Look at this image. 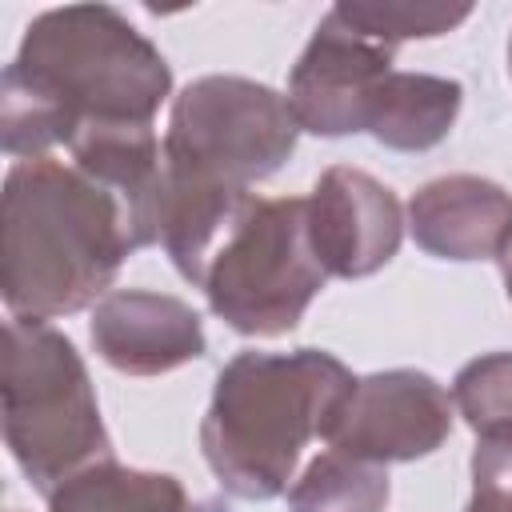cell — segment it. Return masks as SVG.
<instances>
[{
    "instance_id": "6da1fadb",
    "label": "cell",
    "mask_w": 512,
    "mask_h": 512,
    "mask_svg": "<svg viewBox=\"0 0 512 512\" xmlns=\"http://www.w3.org/2000/svg\"><path fill=\"white\" fill-rule=\"evenodd\" d=\"M172 96L164 52L112 4L40 12L4 68L0 136L12 160H40L88 128L152 124Z\"/></svg>"
},
{
    "instance_id": "7a4b0ae2",
    "label": "cell",
    "mask_w": 512,
    "mask_h": 512,
    "mask_svg": "<svg viewBox=\"0 0 512 512\" xmlns=\"http://www.w3.org/2000/svg\"><path fill=\"white\" fill-rule=\"evenodd\" d=\"M136 252L120 200L72 160H16L0 204V288L12 316L60 320L100 304Z\"/></svg>"
},
{
    "instance_id": "3957f363",
    "label": "cell",
    "mask_w": 512,
    "mask_h": 512,
    "mask_svg": "<svg viewBox=\"0 0 512 512\" xmlns=\"http://www.w3.org/2000/svg\"><path fill=\"white\" fill-rule=\"evenodd\" d=\"M356 376L324 348L236 352L200 420V452L224 492L272 500L296 480V464L348 400Z\"/></svg>"
},
{
    "instance_id": "277c9868",
    "label": "cell",
    "mask_w": 512,
    "mask_h": 512,
    "mask_svg": "<svg viewBox=\"0 0 512 512\" xmlns=\"http://www.w3.org/2000/svg\"><path fill=\"white\" fill-rule=\"evenodd\" d=\"M0 388L4 444L36 492L52 496L80 472L116 460L88 368L48 320H8Z\"/></svg>"
},
{
    "instance_id": "5b68a950",
    "label": "cell",
    "mask_w": 512,
    "mask_h": 512,
    "mask_svg": "<svg viewBox=\"0 0 512 512\" xmlns=\"http://www.w3.org/2000/svg\"><path fill=\"white\" fill-rule=\"evenodd\" d=\"M328 284L312 240L304 196H244L224 224L204 272L200 292L212 316L240 336H284Z\"/></svg>"
},
{
    "instance_id": "8992f818",
    "label": "cell",
    "mask_w": 512,
    "mask_h": 512,
    "mask_svg": "<svg viewBox=\"0 0 512 512\" xmlns=\"http://www.w3.org/2000/svg\"><path fill=\"white\" fill-rule=\"evenodd\" d=\"M288 96L248 76H200L180 88L164 132V176L180 188L244 196L296 152Z\"/></svg>"
},
{
    "instance_id": "52a82bcc",
    "label": "cell",
    "mask_w": 512,
    "mask_h": 512,
    "mask_svg": "<svg viewBox=\"0 0 512 512\" xmlns=\"http://www.w3.org/2000/svg\"><path fill=\"white\" fill-rule=\"evenodd\" d=\"M452 392L420 368L360 376L340 404L328 448L368 464H408L432 456L452 436Z\"/></svg>"
},
{
    "instance_id": "ba28073f",
    "label": "cell",
    "mask_w": 512,
    "mask_h": 512,
    "mask_svg": "<svg viewBox=\"0 0 512 512\" xmlns=\"http://www.w3.org/2000/svg\"><path fill=\"white\" fill-rule=\"evenodd\" d=\"M392 60L396 48L356 32L336 8H328L288 72V104L300 132L328 140L364 132L372 92L392 72Z\"/></svg>"
},
{
    "instance_id": "9c48e42d",
    "label": "cell",
    "mask_w": 512,
    "mask_h": 512,
    "mask_svg": "<svg viewBox=\"0 0 512 512\" xmlns=\"http://www.w3.org/2000/svg\"><path fill=\"white\" fill-rule=\"evenodd\" d=\"M308 200V240L328 276L364 280L380 272L404 240V212L388 184L364 168L320 172Z\"/></svg>"
},
{
    "instance_id": "30bf717a",
    "label": "cell",
    "mask_w": 512,
    "mask_h": 512,
    "mask_svg": "<svg viewBox=\"0 0 512 512\" xmlns=\"http://www.w3.org/2000/svg\"><path fill=\"white\" fill-rule=\"evenodd\" d=\"M96 356L124 376H164L204 356V324L192 304L168 292L116 288L88 320Z\"/></svg>"
},
{
    "instance_id": "8fae6325",
    "label": "cell",
    "mask_w": 512,
    "mask_h": 512,
    "mask_svg": "<svg viewBox=\"0 0 512 512\" xmlns=\"http://www.w3.org/2000/svg\"><path fill=\"white\" fill-rule=\"evenodd\" d=\"M408 232L436 260H504L512 252V192L472 172L436 176L412 192Z\"/></svg>"
},
{
    "instance_id": "7c38bea8",
    "label": "cell",
    "mask_w": 512,
    "mask_h": 512,
    "mask_svg": "<svg viewBox=\"0 0 512 512\" xmlns=\"http://www.w3.org/2000/svg\"><path fill=\"white\" fill-rule=\"evenodd\" d=\"M460 104H464L460 80L392 68L372 92L364 132L396 152H428L452 132Z\"/></svg>"
},
{
    "instance_id": "4fadbf2b",
    "label": "cell",
    "mask_w": 512,
    "mask_h": 512,
    "mask_svg": "<svg viewBox=\"0 0 512 512\" xmlns=\"http://www.w3.org/2000/svg\"><path fill=\"white\" fill-rule=\"evenodd\" d=\"M48 512H200L188 488L168 472L96 464L48 496Z\"/></svg>"
},
{
    "instance_id": "5bb4252c",
    "label": "cell",
    "mask_w": 512,
    "mask_h": 512,
    "mask_svg": "<svg viewBox=\"0 0 512 512\" xmlns=\"http://www.w3.org/2000/svg\"><path fill=\"white\" fill-rule=\"evenodd\" d=\"M388 472L344 456L336 448L308 460V468L288 488V512H384L388 508Z\"/></svg>"
},
{
    "instance_id": "9a60e30c",
    "label": "cell",
    "mask_w": 512,
    "mask_h": 512,
    "mask_svg": "<svg viewBox=\"0 0 512 512\" xmlns=\"http://www.w3.org/2000/svg\"><path fill=\"white\" fill-rule=\"evenodd\" d=\"M356 32L396 48L404 40H432L472 16V4L444 0H340L332 4Z\"/></svg>"
},
{
    "instance_id": "2e32d148",
    "label": "cell",
    "mask_w": 512,
    "mask_h": 512,
    "mask_svg": "<svg viewBox=\"0 0 512 512\" xmlns=\"http://www.w3.org/2000/svg\"><path fill=\"white\" fill-rule=\"evenodd\" d=\"M452 404L476 440L512 444V352H484L452 380Z\"/></svg>"
},
{
    "instance_id": "e0dca14e",
    "label": "cell",
    "mask_w": 512,
    "mask_h": 512,
    "mask_svg": "<svg viewBox=\"0 0 512 512\" xmlns=\"http://www.w3.org/2000/svg\"><path fill=\"white\" fill-rule=\"evenodd\" d=\"M464 512H512V444H476L472 496Z\"/></svg>"
},
{
    "instance_id": "ac0fdd59",
    "label": "cell",
    "mask_w": 512,
    "mask_h": 512,
    "mask_svg": "<svg viewBox=\"0 0 512 512\" xmlns=\"http://www.w3.org/2000/svg\"><path fill=\"white\" fill-rule=\"evenodd\" d=\"M504 292H508V300H512V252L504 256Z\"/></svg>"
},
{
    "instance_id": "d6986e66",
    "label": "cell",
    "mask_w": 512,
    "mask_h": 512,
    "mask_svg": "<svg viewBox=\"0 0 512 512\" xmlns=\"http://www.w3.org/2000/svg\"><path fill=\"white\" fill-rule=\"evenodd\" d=\"M508 76H512V40H508Z\"/></svg>"
}]
</instances>
